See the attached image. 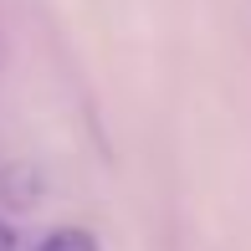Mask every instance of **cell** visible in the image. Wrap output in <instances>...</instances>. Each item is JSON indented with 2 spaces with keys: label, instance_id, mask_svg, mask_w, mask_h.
<instances>
[{
  "label": "cell",
  "instance_id": "obj_2",
  "mask_svg": "<svg viewBox=\"0 0 251 251\" xmlns=\"http://www.w3.org/2000/svg\"><path fill=\"white\" fill-rule=\"evenodd\" d=\"M0 251H16V231H10V221H0Z\"/></svg>",
  "mask_w": 251,
  "mask_h": 251
},
{
  "label": "cell",
  "instance_id": "obj_1",
  "mask_svg": "<svg viewBox=\"0 0 251 251\" xmlns=\"http://www.w3.org/2000/svg\"><path fill=\"white\" fill-rule=\"evenodd\" d=\"M36 251H98V236L82 231V226H62V231H51Z\"/></svg>",
  "mask_w": 251,
  "mask_h": 251
}]
</instances>
